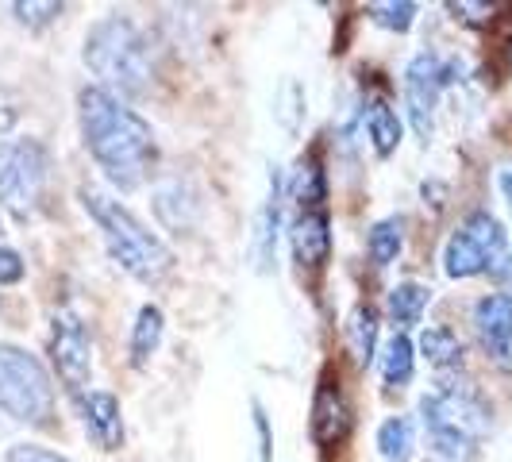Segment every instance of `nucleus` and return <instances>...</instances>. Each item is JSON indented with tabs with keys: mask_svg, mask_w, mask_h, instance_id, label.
Masks as SVG:
<instances>
[{
	"mask_svg": "<svg viewBox=\"0 0 512 462\" xmlns=\"http://www.w3.org/2000/svg\"><path fill=\"white\" fill-rule=\"evenodd\" d=\"M77 120L93 162L120 193H131L147 181L154 162V131L135 108L101 85H85L77 93Z\"/></svg>",
	"mask_w": 512,
	"mask_h": 462,
	"instance_id": "obj_1",
	"label": "nucleus"
},
{
	"mask_svg": "<svg viewBox=\"0 0 512 462\" xmlns=\"http://www.w3.org/2000/svg\"><path fill=\"white\" fill-rule=\"evenodd\" d=\"M81 205L93 216V224L101 228L104 247H108L112 262H116L124 274H131L135 282H143V285H154V282H162V278H170V270H174V251H170L131 208H124L116 197H108V193L93 189V185L81 189Z\"/></svg>",
	"mask_w": 512,
	"mask_h": 462,
	"instance_id": "obj_2",
	"label": "nucleus"
},
{
	"mask_svg": "<svg viewBox=\"0 0 512 462\" xmlns=\"http://www.w3.org/2000/svg\"><path fill=\"white\" fill-rule=\"evenodd\" d=\"M85 66L97 74L101 89L120 97H139L151 89L154 58L151 43L128 16H104L85 35Z\"/></svg>",
	"mask_w": 512,
	"mask_h": 462,
	"instance_id": "obj_3",
	"label": "nucleus"
},
{
	"mask_svg": "<svg viewBox=\"0 0 512 462\" xmlns=\"http://www.w3.org/2000/svg\"><path fill=\"white\" fill-rule=\"evenodd\" d=\"M0 409L31 428L51 424L54 416V382L47 366L16 343H0Z\"/></svg>",
	"mask_w": 512,
	"mask_h": 462,
	"instance_id": "obj_4",
	"label": "nucleus"
},
{
	"mask_svg": "<svg viewBox=\"0 0 512 462\" xmlns=\"http://www.w3.org/2000/svg\"><path fill=\"white\" fill-rule=\"evenodd\" d=\"M443 270L447 278H474V274H493L501 282L512 278V251L505 243V231L497 216L489 212H470L459 224V231L443 247Z\"/></svg>",
	"mask_w": 512,
	"mask_h": 462,
	"instance_id": "obj_5",
	"label": "nucleus"
},
{
	"mask_svg": "<svg viewBox=\"0 0 512 462\" xmlns=\"http://www.w3.org/2000/svg\"><path fill=\"white\" fill-rule=\"evenodd\" d=\"M51 154L39 139H4L0 143V208L27 220L47 189Z\"/></svg>",
	"mask_w": 512,
	"mask_h": 462,
	"instance_id": "obj_6",
	"label": "nucleus"
},
{
	"mask_svg": "<svg viewBox=\"0 0 512 462\" xmlns=\"http://www.w3.org/2000/svg\"><path fill=\"white\" fill-rule=\"evenodd\" d=\"M459 62L439 58L436 51H420L405 70V108H409V124L420 143H428L436 135V108L443 89L455 81Z\"/></svg>",
	"mask_w": 512,
	"mask_h": 462,
	"instance_id": "obj_7",
	"label": "nucleus"
},
{
	"mask_svg": "<svg viewBox=\"0 0 512 462\" xmlns=\"http://www.w3.org/2000/svg\"><path fill=\"white\" fill-rule=\"evenodd\" d=\"M51 362L62 385L81 397L93 378V339L74 308H58L51 316Z\"/></svg>",
	"mask_w": 512,
	"mask_h": 462,
	"instance_id": "obj_8",
	"label": "nucleus"
},
{
	"mask_svg": "<svg viewBox=\"0 0 512 462\" xmlns=\"http://www.w3.org/2000/svg\"><path fill=\"white\" fill-rule=\"evenodd\" d=\"M420 416H424V428H455V432H466L470 439L489 432V405L470 385L459 382L428 393L420 401Z\"/></svg>",
	"mask_w": 512,
	"mask_h": 462,
	"instance_id": "obj_9",
	"label": "nucleus"
},
{
	"mask_svg": "<svg viewBox=\"0 0 512 462\" xmlns=\"http://www.w3.org/2000/svg\"><path fill=\"white\" fill-rule=\"evenodd\" d=\"M474 332L478 343L501 370H512V297L509 293H486L474 305Z\"/></svg>",
	"mask_w": 512,
	"mask_h": 462,
	"instance_id": "obj_10",
	"label": "nucleus"
},
{
	"mask_svg": "<svg viewBox=\"0 0 512 462\" xmlns=\"http://www.w3.org/2000/svg\"><path fill=\"white\" fill-rule=\"evenodd\" d=\"M81 405V424L85 436L93 439L101 451H116L124 443V416H120V401L108 389H89L77 397Z\"/></svg>",
	"mask_w": 512,
	"mask_h": 462,
	"instance_id": "obj_11",
	"label": "nucleus"
},
{
	"mask_svg": "<svg viewBox=\"0 0 512 462\" xmlns=\"http://www.w3.org/2000/svg\"><path fill=\"white\" fill-rule=\"evenodd\" d=\"M289 247L293 258L301 262V270H320L332 258V220L324 208L297 212L293 228H289Z\"/></svg>",
	"mask_w": 512,
	"mask_h": 462,
	"instance_id": "obj_12",
	"label": "nucleus"
},
{
	"mask_svg": "<svg viewBox=\"0 0 512 462\" xmlns=\"http://www.w3.org/2000/svg\"><path fill=\"white\" fill-rule=\"evenodd\" d=\"M282 174L274 170L270 174V197L258 212L255 220V243H251V255H255V270L258 274H270L274 270V258H278V224H282Z\"/></svg>",
	"mask_w": 512,
	"mask_h": 462,
	"instance_id": "obj_13",
	"label": "nucleus"
},
{
	"mask_svg": "<svg viewBox=\"0 0 512 462\" xmlns=\"http://www.w3.org/2000/svg\"><path fill=\"white\" fill-rule=\"evenodd\" d=\"M347 428H351V409H347L339 385L320 382L316 397H312V439L320 447H332L347 436Z\"/></svg>",
	"mask_w": 512,
	"mask_h": 462,
	"instance_id": "obj_14",
	"label": "nucleus"
},
{
	"mask_svg": "<svg viewBox=\"0 0 512 462\" xmlns=\"http://www.w3.org/2000/svg\"><path fill=\"white\" fill-rule=\"evenodd\" d=\"M362 120H366V135H370V147L378 158H389V154L401 147V135H405V124H401V116L393 112V104L382 101V97H374V101H366L362 108Z\"/></svg>",
	"mask_w": 512,
	"mask_h": 462,
	"instance_id": "obj_15",
	"label": "nucleus"
},
{
	"mask_svg": "<svg viewBox=\"0 0 512 462\" xmlns=\"http://www.w3.org/2000/svg\"><path fill=\"white\" fill-rule=\"evenodd\" d=\"M432 305V289L420 282H401L389 289V320H393V328L397 332H409L412 324H420V316H424V308Z\"/></svg>",
	"mask_w": 512,
	"mask_h": 462,
	"instance_id": "obj_16",
	"label": "nucleus"
},
{
	"mask_svg": "<svg viewBox=\"0 0 512 462\" xmlns=\"http://www.w3.org/2000/svg\"><path fill=\"white\" fill-rule=\"evenodd\" d=\"M285 189H289V197L301 205V212H312V208H320V201L328 197V181H324V166H320V158H316V154L301 158Z\"/></svg>",
	"mask_w": 512,
	"mask_h": 462,
	"instance_id": "obj_17",
	"label": "nucleus"
},
{
	"mask_svg": "<svg viewBox=\"0 0 512 462\" xmlns=\"http://www.w3.org/2000/svg\"><path fill=\"white\" fill-rule=\"evenodd\" d=\"M162 332H166V316L158 305H143L139 316H135V328H131V366H147L151 355L162 343Z\"/></svg>",
	"mask_w": 512,
	"mask_h": 462,
	"instance_id": "obj_18",
	"label": "nucleus"
},
{
	"mask_svg": "<svg viewBox=\"0 0 512 462\" xmlns=\"http://www.w3.org/2000/svg\"><path fill=\"white\" fill-rule=\"evenodd\" d=\"M412 362H416V347L405 332H393V339L385 343L382 355V382L389 389H405L412 382Z\"/></svg>",
	"mask_w": 512,
	"mask_h": 462,
	"instance_id": "obj_19",
	"label": "nucleus"
},
{
	"mask_svg": "<svg viewBox=\"0 0 512 462\" xmlns=\"http://www.w3.org/2000/svg\"><path fill=\"white\" fill-rule=\"evenodd\" d=\"M347 339L359 366L374 362V347H378V312L370 305H355V312L347 316Z\"/></svg>",
	"mask_w": 512,
	"mask_h": 462,
	"instance_id": "obj_20",
	"label": "nucleus"
},
{
	"mask_svg": "<svg viewBox=\"0 0 512 462\" xmlns=\"http://www.w3.org/2000/svg\"><path fill=\"white\" fill-rule=\"evenodd\" d=\"M420 355L436 370H455L462 366V339L451 328H428L420 335Z\"/></svg>",
	"mask_w": 512,
	"mask_h": 462,
	"instance_id": "obj_21",
	"label": "nucleus"
},
{
	"mask_svg": "<svg viewBox=\"0 0 512 462\" xmlns=\"http://www.w3.org/2000/svg\"><path fill=\"white\" fill-rule=\"evenodd\" d=\"M405 224L397 220V216H389V220H378L370 235H366V251L374 258V266H389V262H397L401 255V243H405Z\"/></svg>",
	"mask_w": 512,
	"mask_h": 462,
	"instance_id": "obj_22",
	"label": "nucleus"
},
{
	"mask_svg": "<svg viewBox=\"0 0 512 462\" xmlns=\"http://www.w3.org/2000/svg\"><path fill=\"white\" fill-rule=\"evenodd\" d=\"M412 443H416V432H412L409 416H389L382 428H378V451H382V459L409 462Z\"/></svg>",
	"mask_w": 512,
	"mask_h": 462,
	"instance_id": "obj_23",
	"label": "nucleus"
},
{
	"mask_svg": "<svg viewBox=\"0 0 512 462\" xmlns=\"http://www.w3.org/2000/svg\"><path fill=\"white\" fill-rule=\"evenodd\" d=\"M274 116L282 120L285 131L301 128V120H305V89H301V81L285 77L282 89H278V97H274Z\"/></svg>",
	"mask_w": 512,
	"mask_h": 462,
	"instance_id": "obj_24",
	"label": "nucleus"
},
{
	"mask_svg": "<svg viewBox=\"0 0 512 462\" xmlns=\"http://www.w3.org/2000/svg\"><path fill=\"white\" fill-rule=\"evenodd\" d=\"M366 16L385 31H409L416 20V4L412 0H382V4H366Z\"/></svg>",
	"mask_w": 512,
	"mask_h": 462,
	"instance_id": "obj_25",
	"label": "nucleus"
},
{
	"mask_svg": "<svg viewBox=\"0 0 512 462\" xmlns=\"http://www.w3.org/2000/svg\"><path fill=\"white\" fill-rule=\"evenodd\" d=\"M12 12L24 27H47L51 20L62 16V4H54V0H43V4L39 0H16Z\"/></svg>",
	"mask_w": 512,
	"mask_h": 462,
	"instance_id": "obj_26",
	"label": "nucleus"
},
{
	"mask_svg": "<svg viewBox=\"0 0 512 462\" xmlns=\"http://www.w3.org/2000/svg\"><path fill=\"white\" fill-rule=\"evenodd\" d=\"M4 462H70V459L51 451V447H39V443H16V447H8Z\"/></svg>",
	"mask_w": 512,
	"mask_h": 462,
	"instance_id": "obj_27",
	"label": "nucleus"
},
{
	"mask_svg": "<svg viewBox=\"0 0 512 462\" xmlns=\"http://www.w3.org/2000/svg\"><path fill=\"white\" fill-rule=\"evenodd\" d=\"M447 12H455V20H462V24H474V27H482L493 20V4H466V0H451L447 4Z\"/></svg>",
	"mask_w": 512,
	"mask_h": 462,
	"instance_id": "obj_28",
	"label": "nucleus"
},
{
	"mask_svg": "<svg viewBox=\"0 0 512 462\" xmlns=\"http://www.w3.org/2000/svg\"><path fill=\"white\" fill-rule=\"evenodd\" d=\"M255 409V451H258V459L255 462H270V455H274V439H270V420H266V412H262V405H251Z\"/></svg>",
	"mask_w": 512,
	"mask_h": 462,
	"instance_id": "obj_29",
	"label": "nucleus"
},
{
	"mask_svg": "<svg viewBox=\"0 0 512 462\" xmlns=\"http://www.w3.org/2000/svg\"><path fill=\"white\" fill-rule=\"evenodd\" d=\"M24 282V258L12 247H0V285H16Z\"/></svg>",
	"mask_w": 512,
	"mask_h": 462,
	"instance_id": "obj_30",
	"label": "nucleus"
},
{
	"mask_svg": "<svg viewBox=\"0 0 512 462\" xmlns=\"http://www.w3.org/2000/svg\"><path fill=\"white\" fill-rule=\"evenodd\" d=\"M497 185H501V193L509 197V208H512V170H505V174L497 178Z\"/></svg>",
	"mask_w": 512,
	"mask_h": 462,
	"instance_id": "obj_31",
	"label": "nucleus"
},
{
	"mask_svg": "<svg viewBox=\"0 0 512 462\" xmlns=\"http://www.w3.org/2000/svg\"><path fill=\"white\" fill-rule=\"evenodd\" d=\"M509 62H512V47H509Z\"/></svg>",
	"mask_w": 512,
	"mask_h": 462,
	"instance_id": "obj_32",
	"label": "nucleus"
}]
</instances>
